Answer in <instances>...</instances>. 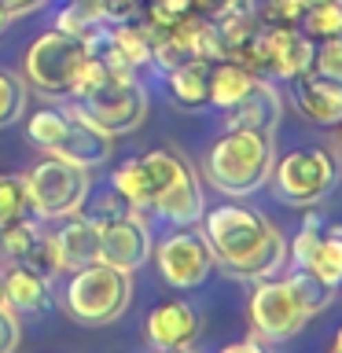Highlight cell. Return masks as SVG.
<instances>
[{"label":"cell","instance_id":"cell-5","mask_svg":"<svg viewBox=\"0 0 342 353\" xmlns=\"http://www.w3.org/2000/svg\"><path fill=\"white\" fill-rule=\"evenodd\" d=\"M132 302V280L129 272L114 269L107 261H92L85 269L70 272L66 283V316L85 327H107L129 309Z\"/></svg>","mask_w":342,"mask_h":353},{"label":"cell","instance_id":"cell-19","mask_svg":"<svg viewBox=\"0 0 342 353\" xmlns=\"http://www.w3.org/2000/svg\"><path fill=\"white\" fill-rule=\"evenodd\" d=\"M254 77L247 66L232 63V59H217L210 66V85H206V103L217 107V110H228L236 107L243 96H247V88L254 85Z\"/></svg>","mask_w":342,"mask_h":353},{"label":"cell","instance_id":"cell-39","mask_svg":"<svg viewBox=\"0 0 342 353\" xmlns=\"http://www.w3.org/2000/svg\"><path fill=\"white\" fill-rule=\"evenodd\" d=\"M8 22H11V19H8V11H4V4H0V30H4Z\"/></svg>","mask_w":342,"mask_h":353},{"label":"cell","instance_id":"cell-9","mask_svg":"<svg viewBox=\"0 0 342 353\" xmlns=\"http://www.w3.org/2000/svg\"><path fill=\"white\" fill-rule=\"evenodd\" d=\"M154 261H159L162 280L170 287H177V291H195L214 272V250L203 239V232H195L192 225L177 228L173 236H165L154 247Z\"/></svg>","mask_w":342,"mask_h":353},{"label":"cell","instance_id":"cell-29","mask_svg":"<svg viewBox=\"0 0 342 353\" xmlns=\"http://www.w3.org/2000/svg\"><path fill=\"white\" fill-rule=\"evenodd\" d=\"M302 15H305L302 0H261V4H258V22H261V26H269V30H276V26H298Z\"/></svg>","mask_w":342,"mask_h":353},{"label":"cell","instance_id":"cell-3","mask_svg":"<svg viewBox=\"0 0 342 353\" xmlns=\"http://www.w3.org/2000/svg\"><path fill=\"white\" fill-rule=\"evenodd\" d=\"M26 137L44 148L52 159H63V162H74L81 170H99L110 151H114V137L99 132L96 125H88L85 118H77L74 110H52L44 107L37 114L26 118Z\"/></svg>","mask_w":342,"mask_h":353},{"label":"cell","instance_id":"cell-22","mask_svg":"<svg viewBox=\"0 0 342 353\" xmlns=\"http://www.w3.org/2000/svg\"><path fill=\"white\" fill-rule=\"evenodd\" d=\"M103 26V0H66L55 15V30L70 33V37H92Z\"/></svg>","mask_w":342,"mask_h":353},{"label":"cell","instance_id":"cell-10","mask_svg":"<svg viewBox=\"0 0 342 353\" xmlns=\"http://www.w3.org/2000/svg\"><path fill=\"white\" fill-rule=\"evenodd\" d=\"M247 309H250L254 331H258L261 339H269V342L294 339L298 331L309 324V313L294 302L287 280H272V276H261V280H258Z\"/></svg>","mask_w":342,"mask_h":353},{"label":"cell","instance_id":"cell-20","mask_svg":"<svg viewBox=\"0 0 342 353\" xmlns=\"http://www.w3.org/2000/svg\"><path fill=\"white\" fill-rule=\"evenodd\" d=\"M302 269L316 272L328 287H342V225H328Z\"/></svg>","mask_w":342,"mask_h":353},{"label":"cell","instance_id":"cell-13","mask_svg":"<svg viewBox=\"0 0 342 353\" xmlns=\"http://www.w3.org/2000/svg\"><path fill=\"white\" fill-rule=\"evenodd\" d=\"M309 70H313V41L298 26H265V74L298 81Z\"/></svg>","mask_w":342,"mask_h":353},{"label":"cell","instance_id":"cell-27","mask_svg":"<svg viewBox=\"0 0 342 353\" xmlns=\"http://www.w3.org/2000/svg\"><path fill=\"white\" fill-rule=\"evenodd\" d=\"M22 114H26V88L15 74L0 70V129L15 125Z\"/></svg>","mask_w":342,"mask_h":353},{"label":"cell","instance_id":"cell-7","mask_svg":"<svg viewBox=\"0 0 342 353\" xmlns=\"http://www.w3.org/2000/svg\"><path fill=\"white\" fill-rule=\"evenodd\" d=\"M88 48L85 37H70L63 30H48L41 33L37 41L26 48V59H22V70H26V81L44 96H70V88L81 74V66L88 63Z\"/></svg>","mask_w":342,"mask_h":353},{"label":"cell","instance_id":"cell-44","mask_svg":"<svg viewBox=\"0 0 342 353\" xmlns=\"http://www.w3.org/2000/svg\"><path fill=\"white\" fill-rule=\"evenodd\" d=\"M331 353H335V350H331Z\"/></svg>","mask_w":342,"mask_h":353},{"label":"cell","instance_id":"cell-25","mask_svg":"<svg viewBox=\"0 0 342 353\" xmlns=\"http://www.w3.org/2000/svg\"><path fill=\"white\" fill-rule=\"evenodd\" d=\"M41 236V228L33 225V221H26V217H19V221H11L8 228H0V254H4L8 261H22L26 258V250L33 247V239Z\"/></svg>","mask_w":342,"mask_h":353},{"label":"cell","instance_id":"cell-16","mask_svg":"<svg viewBox=\"0 0 342 353\" xmlns=\"http://www.w3.org/2000/svg\"><path fill=\"white\" fill-rule=\"evenodd\" d=\"M294 103L313 125H339L342 121V85L309 70L298 77Z\"/></svg>","mask_w":342,"mask_h":353},{"label":"cell","instance_id":"cell-11","mask_svg":"<svg viewBox=\"0 0 342 353\" xmlns=\"http://www.w3.org/2000/svg\"><path fill=\"white\" fill-rule=\"evenodd\" d=\"M151 254H154V239L137 214L99 225V261H107L132 276L151 261Z\"/></svg>","mask_w":342,"mask_h":353},{"label":"cell","instance_id":"cell-36","mask_svg":"<svg viewBox=\"0 0 342 353\" xmlns=\"http://www.w3.org/2000/svg\"><path fill=\"white\" fill-rule=\"evenodd\" d=\"M8 11V19H19V15H26V11H37L44 0H0Z\"/></svg>","mask_w":342,"mask_h":353},{"label":"cell","instance_id":"cell-24","mask_svg":"<svg viewBox=\"0 0 342 353\" xmlns=\"http://www.w3.org/2000/svg\"><path fill=\"white\" fill-rule=\"evenodd\" d=\"M110 188L125 199V203L137 210H151V203H148V181H143V170H140V159H125L118 165L114 173H110Z\"/></svg>","mask_w":342,"mask_h":353},{"label":"cell","instance_id":"cell-23","mask_svg":"<svg viewBox=\"0 0 342 353\" xmlns=\"http://www.w3.org/2000/svg\"><path fill=\"white\" fill-rule=\"evenodd\" d=\"M298 30L309 41H328V37H342V0H324V4L305 8Z\"/></svg>","mask_w":342,"mask_h":353},{"label":"cell","instance_id":"cell-8","mask_svg":"<svg viewBox=\"0 0 342 353\" xmlns=\"http://www.w3.org/2000/svg\"><path fill=\"white\" fill-rule=\"evenodd\" d=\"M335 159L324 148H302L283 154L280 162L272 165L269 181L276 184V195L291 206H316L331 188H335Z\"/></svg>","mask_w":342,"mask_h":353},{"label":"cell","instance_id":"cell-4","mask_svg":"<svg viewBox=\"0 0 342 353\" xmlns=\"http://www.w3.org/2000/svg\"><path fill=\"white\" fill-rule=\"evenodd\" d=\"M70 110L77 118H85L88 125H96L99 132H107V137H125V132L140 129L143 118H148V92L132 77V70H125V66H107L103 81L88 96L74 99Z\"/></svg>","mask_w":342,"mask_h":353},{"label":"cell","instance_id":"cell-43","mask_svg":"<svg viewBox=\"0 0 342 353\" xmlns=\"http://www.w3.org/2000/svg\"><path fill=\"white\" fill-rule=\"evenodd\" d=\"M165 353H192V350H165Z\"/></svg>","mask_w":342,"mask_h":353},{"label":"cell","instance_id":"cell-41","mask_svg":"<svg viewBox=\"0 0 342 353\" xmlns=\"http://www.w3.org/2000/svg\"><path fill=\"white\" fill-rule=\"evenodd\" d=\"M302 4H305V8H313V4H324V0H302Z\"/></svg>","mask_w":342,"mask_h":353},{"label":"cell","instance_id":"cell-18","mask_svg":"<svg viewBox=\"0 0 342 353\" xmlns=\"http://www.w3.org/2000/svg\"><path fill=\"white\" fill-rule=\"evenodd\" d=\"M210 59H184L181 66L165 70V85L177 107L184 110H199L206 107V85H210Z\"/></svg>","mask_w":342,"mask_h":353},{"label":"cell","instance_id":"cell-40","mask_svg":"<svg viewBox=\"0 0 342 353\" xmlns=\"http://www.w3.org/2000/svg\"><path fill=\"white\" fill-rule=\"evenodd\" d=\"M0 305H4V276H0Z\"/></svg>","mask_w":342,"mask_h":353},{"label":"cell","instance_id":"cell-17","mask_svg":"<svg viewBox=\"0 0 342 353\" xmlns=\"http://www.w3.org/2000/svg\"><path fill=\"white\" fill-rule=\"evenodd\" d=\"M4 302L15 309V313H44L52 305V287L48 276L26 269V265H15L4 276Z\"/></svg>","mask_w":342,"mask_h":353},{"label":"cell","instance_id":"cell-32","mask_svg":"<svg viewBox=\"0 0 342 353\" xmlns=\"http://www.w3.org/2000/svg\"><path fill=\"white\" fill-rule=\"evenodd\" d=\"M313 74L342 85V37H328L320 41V48H313Z\"/></svg>","mask_w":342,"mask_h":353},{"label":"cell","instance_id":"cell-34","mask_svg":"<svg viewBox=\"0 0 342 353\" xmlns=\"http://www.w3.org/2000/svg\"><path fill=\"white\" fill-rule=\"evenodd\" d=\"M19 342H22L19 313L4 302V305H0V353H15V350H19Z\"/></svg>","mask_w":342,"mask_h":353},{"label":"cell","instance_id":"cell-31","mask_svg":"<svg viewBox=\"0 0 342 353\" xmlns=\"http://www.w3.org/2000/svg\"><path fill=\"white\" fill-rule=\"evenodd\" d=\"M19 265H26V269L48 276V280H52V276H59V261H55V247H52V232H41Z\"/></svg>","mask_w":342,"mask_h":353},{"label":"cell","instance_id":"cell-30","mask_svg":"<svg viewBox=\"0 0 342 353\" xmlns=\"http://www.w3.org/2000/svg\"><path fill=\"white\" fill-rule=\"evenodd\" d=\"M140 11L148 15V26L170 30L173 22H181L184 15H192V11H195V0H148Z\"/></svg>","mask_w":342,"mask_h":353},{"label":"cell","instance_id":"cell-12","mask_svg":"<svg viewBox=\"0 0 342 353\" xmlns=\"http://www.w3.org/2000/svg\"><path fill=\"white\" fill-rule=\"evenodd\" d=\"M199 339V313L188 298H165L148 313V342L154 350H192Z\"/></svg>","mask_w":342,"mask_h":353},{"label":"cell","instance_id":"cell-28","mask_svg":"<svg viewBox=\"0 0 342 353\" xmlns=\"http://www.w3.org/2000/svg\"><path fill=\"white\" fill-rule=\"evenodd\" d=\"M324 228H328V217L320 214V210H309L302 228H298V236H294V243H291V261L294 265L309 261V254H313V247L320 243V236H324Z\"/></svg>","mask_w":342,"mask_h":353},{"label":"cell","instance_id":"cell-37","mask_svg":"<svg viewBox=\"0 0 342 353\" xmlns=\"http://www.w3.org/2000/svg\"><path fill=\"white\" fill-rule=\"evenodd\" d=\"M221 353H265L261 342H254V339H243V342H232V346H225Z\"/></svg>","mask_w":342,"mask_h":353},{"label":"cell","instance_id":"cell-35","mask_svg":"<svg viewBox=\"0 0 342 353\" xmlns=\"http://www.w3.org/2000/svg\"><path fill=\"white\" fill-rule=\"evenodd\" d=\"M140 8V0H103V22H132Z\"/></svg>","mask_w":342,"mask_h":353},{"label":"cell","instance_id":"cell-6","mask_svg":"<svg viewBox=\"0 0 342 353\" xmlns=\"http://www.w3.org/2000/svg\"><path fill=\"white\" fill-rule=\"evenodd\" d=\"M26 184V206L37 214V221H63L81 214L92 192V173L63 159H44L22 176Z\"/></svg>","mask_w":342,"mask_h":353},{"label":"cell","instance_id":"cell-26","mask_svg":"<svg viewBox=\"0 0 342 353\" xmlns=\"http://www.w3.org/2000/svg\"><path fill=\"white\" fill-rule=\"evenodd\" d=\"M26 184L15 173H0V228H8L11 221L26 217Z\"/></svg>","mask_w":342,"mask_h":353},{"label":"cell","instance_id":"cell-15","mask_svg":"<svg viewBox=\"0 0 342 353\" xmlns=\"http://www.w3.org/2000/svg\"><path fill=\"white\" fill-rule=\"evenodd\" d=\"M63 221L66 225L52 232L59 272H77V269H85V265L99 261V225H92V221L81 217V214L63 217Z\"/></svg>","mask_w":342,"mask_h":353},{"label":"cell","instance_id":"cell-21","mask_svg":"<svg viewBox=\"0 0 342 353\" xmlns=\"http://www.w3.org/2000/svg\"><path fill=\"white\" fill-rule=\"evenodd\" d=\"M287 287H291L294 302L309 313V320H313L316 313H324V309L331 305V298H335V287H328L316 272L302 269V265H294V269L287 272Z\"/></svg>","mask_w":342,"mask_h":353},{"label":"cell","instance_id":"cell-33","mask_svg":"<svg viewBox=\"0 0 342 353\" xmlns=\"http://www.w3.org/2000/svg\"><path fill=\"white\" fill-rule=\"evenodd\" d=\"M129 214H137V210H132L114 188H107L103 195H96L92 210H88V221H92V225H107V221H118V217H129Z\"/></svg>","mask_w":342,"mask_h":353},{"label":"cell","instance_id":"cell-38","mask_svg":"<svg viewBox=\"0 0 342 353\" xmlns=\"http://www.w3.org/2000/svg\"><path fill=\"white\" fill-rule=\"evenodd\" d=\"M331 350H335V353H342V327H339V335H335V342H331Z\"/></svg>","mask_w":342,"mask_h":353},{"label":"cell","instance_id":"cell-1","mask_svg":"<svg viewBox=\"0 0 342 353\" xmlns=\"http://www.w3.org/2000/svg\"><path fill=\"white\" fill-rule=\"evenodd\" d=\"M203 239L214 250V265L243 280L272 276L287 261L283 232L250 206H214L203 214Z\"/></svg>","mask_w":342,"mask_h":353},{"label":"cell","instance_id":"cell-2","mask_svg":"<svg viewBox=\"0 0 342 353\" xmlns=\"http://www.w3.org/2000/svg\"><path fill=\"white\" fill-rule=\"evenodd\" d=\"M276 165L272 132L228 129L206 154V181L225 195H250L269 184Z\"/></svg>","mask_w":342,"mask_h":353},{"label":"cell","instance_id":"cell-42","mask_svg":"<svg viewBox=\"0 0 342 353\" xmlns=\"http://www.w3.org/2000/svg\"><path fill=\"white\" fill-rule=\"evenodd\" d=\"M339 154H342V121H339Z\"/></svg>","mask_w":342,"mask_h":353},{"label":"cell","instance_id":"cell-14","mask_svg":"<svg viewBox=\"0 0 342 353\" xmlns=\"http://www.w3.org/2000/svg\"><path fill=\"white\" fill-rule=\"evenodd\" d=\"M280 114H283L280 92H276L265 77H254L247 96H243L236 107L225 110V125L228 129H247V132H276Z\"/></svg>","mask_w":342,"mask_h":353}]
</instances>
